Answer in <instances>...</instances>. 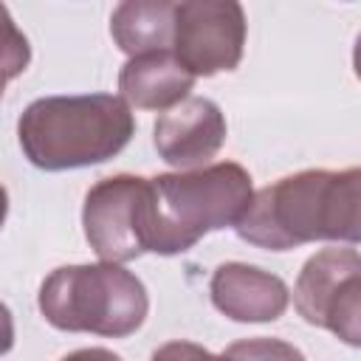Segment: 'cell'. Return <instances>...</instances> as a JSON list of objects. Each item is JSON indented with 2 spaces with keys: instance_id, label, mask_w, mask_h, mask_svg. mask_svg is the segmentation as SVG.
<instances>
[{
  "instance_id": "11",
  "label": "cell",
  "mask_w": 361,
  "mask_h": 361,
  "mask_svg": "<svg viewBox=\"0 0 361 361\" xmlns=\"http://www.w3.org/2000/svg\"><path fill=\"white\" fill-rule=\"evenodd\" d=\"M175 3L169 0H124L110 14V37L127 56L172 51Z\"/></svg>"
},
{
  "instance_id": "4",
  "label": "cell",
  "mask_w": 361,
  "mask_h": 361,
  "mask_svg": "<svg viewBox=\"0 0 361 361\" xmlns=\"http://www.w3.org/2000/svg\"><path fill=\"white\" fill-rule=\"evenodd\" d=\"M37 305L56 330L107 338L133 336L149 313L144 282L113 262L62 265L51 271L39 285Z\"/></svg>"
},
{
  "instance_id": "16",
  "label": "cell",
  "mask_w": 361,
  "mask_h": 361,
  "mask_svg": "<svg viewBox=\"0 0 361 361\" xmlns=\"http://www.w3.org/2000/svg\"><path fill=\"white\" fill-rule=\"evenodd\" d=\"M62 361H121V355H116L113 350H104V347H82V350L68 353Z\"/></svg>"
},
{
  "instance_id": "1",
  "label": "cell",
  "mask_w": 361,
  "mask_h": 361,
  "mask_svg": "<svg viewBox=\"0 0 361 361\" xmlns=\"http://www.w3.org/2000/svg\"><path fill=\"white\" fill-rule=\"evenodd\" d=\"M361 172L358 166L302 169L254 192L234 231L243 243L265 251H290L316 240L355 245L361 237Z\"/></svg>"
},
{
  "instance_id": "13",
  "label": "cell",
  "mask_w": 361,
  "mask_h": 361,
  "mask_svg": "<svg viewBox=\"0 0 361 361\" xmlns=\"http://www.w3.org/2000/svg\"><path fill=\"white\" fill-rule=\"evenodd\" d=\"M223 358L226 361H307L299 347H293L282 338H265V336L234 341L223 353Z\"/></svg>"
},
{
  "instance_id": "6",
  "label": "cell",
  "mask_w": 361,
  "mask_h": 361,
  "mask_svg": "<svg viewBox=\"0 0 361 361\" xmlns=\"http://www.w3.org/2000/svg\"><path fill=\"white\" fill-rule=\"evenodd\" d=\"M85 240L102 262H130L147 254L149 183L141 175H110L93 183L82 206Z\"/></svg>"
},
{
  "instance_id": "18",
  "label": "cell",
  "mask_w": 361,
  "mask_h": 361,
  "mask_svg": "<svg viewBox=\"0 0 361 361\" xmlns=\"http://www.w3.org/2000/svg\"><path fill=\"white\" fill-rule=\"evenodd\" d=\"M0 99H3V85H0Z\"/></svg>"
},
{
  "instance_id": "12",
  "label": "cell",
  "mask_w": 361,
  "mask_h": 361,
  "mask_svg": "<svg viewBox=\"0 0 361 361\" xmlns=\"http://www.w3.org/2000/svg\"><path fill=\"white\" fill-rule=\"evenodd\" d=\"M31 62V45L28 37L17 28L11 11L0 3V85L8 79H17Z\"/></svg>"
},
{
  "instance_id": "15",
  "label": "cell",
  "mask_w": 361,
  "mask_h": 361,
  "mask_svg": "<svg viewBox=\"0 0 361 361\" xmlns=\"http://www.w3.org/2000/svg\"><path fill=\"white\" fill-rule=\"evenodd\" d=\"M14 347V316L6 302H0V355Z\"/></svg>"
},
{
  "instance_id": "17",
  "label": "cell",
  "mask_w": 361,
  "mask_h": 361,
  "mask_svg": "<svg viewBox=\"0 0 361 361\" xmlns=\"http://www.w3.org/2000/svg\"><path fill=\"white\" fill-rule=\"evenodd\" d=\"M6 214H8V192H6V186L0 183V228H3V223H6Z\"/></svg>"
},
{
  "instance_id": "9",
  "label": "cell",
  "mask_w": 361,
  "mask_h": 361,
  "mask_svg": "<svg viewBox=\"0 0 361 361\" xmlns=\"http://www.w3.org/2000/svg\"><path fill=\"white\" fill-rule=\"evenodd\" d=\"M212 305L231 322H276L290 302L288 285L257 265L223 262L209 279Z\"/></svg>"
},
{
  "instance_id": "5",
  "label": "cell",
  "mask_w": 361,
  "mask_h": 361,
  "mask_svg": "<svg viewBox=\"0 0 361 361\" xmlns=\"http://www.w3.org/2000/svg\"><path fill=\"white\" fill-rule=\"evenodd\" d=\"M296 313L330 330L350 347L361 344V257L353 245L322 248L299 271L293 285Z\"/></svg>"
},
{
  "instance_id": "14",
  "label": "cell",
  "mask_w": 361,
  "mask_h": 361,
  "mask_svg": "<svg viewBox=\"0 0 361 361\" xmlns=\"http://www.w3.org/2000/svg\"><path fill=\"white\" fill-rule=\"evenodd\" d=\"M149 361H226V358L214 355L212 350H206L195 341H166L152 353Z\"/></svg>"
},
{
  "instance_id": "10",
  "label": "cell",
  "mask_w": 361,
  "mask_h": 361,
  "mask_svg": "<svg viewBox=\"0 0 361 361\" xmlns=\"http://www.w3.org/2000/svg\"><path fill=\"white\" fill-rule=\"evenodd\" d=\"M192 87L195 76L178 62L172 51L130 56L118 71L121 99L138 110H172L189 99Z\"/></svg>"
},
{
  "instance_id": "7",
  "label": "cell",
  "mask_w": 361,
  "mask_h": 361,
  "mask_svg": "<svg viewBox=\"0 0 361 361\" xmlns=\"http://www.w3.org/2000/svg\"><path fill=\"white\" fill-rule=\"evenodd\" d=\"M245 48V11L237 0L175 3L172 54L197 79L234 71Z\"/></svg>"
},
{
  "instance_id": "2",
  "label": "cell",
  "mask_w": 361,
  "mask_h": 361,
  "mask_svg": "<svg viewBox=\"0 0 361 361\" xmlns=\"http://www.w3.org/2000/svg\"><path fill=\"white\" fill-rule=\"evenodd\" d=\"M133 135V110L113 93L42 96L31 102L17 121L23 155L45 172L104 164L116 158Z\"/></svg>"
},
{
  "instance_id": "8",
  "label": "cell",
  "mask_w": 361,
  "mask_h": 361,
  "mask_svg": "<svg viewBox=\"0 0 361 361\" xmlns=\"http://www.w3.org/2000/svg\"><path fill=\"white\" fill-rule=\"evenodd\" d=\"M228 124L226 113L217 102L206 96H189L164 116H158L152 127V144L161 161L186 172L206 166L226 144Z\"/></svg>"
},
{
  "instance_id": "3",
  "label": "cell",
  "mask_w": 361,
  "mask_h": 361,
  "mask_svg": "<svg viewBox=\"0 0 361 361\" xmlns=\"http://www.w3.org/2000/svg\"><path fill=\"white\" fill-rule=\"evenodd\" d=\"M147 251L161 257L186 254L209 231L234 228L254 197L248 169L234 161H217L186 172H164L147 178Z\"/></svg>"
}]
</instances>
